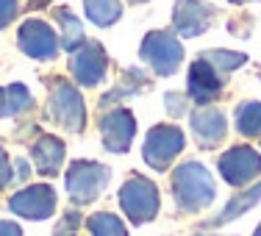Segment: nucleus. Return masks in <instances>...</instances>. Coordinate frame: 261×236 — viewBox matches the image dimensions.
<instances>
[{"label":"nucleus","mask_w":261,"mask_h":236,"mask_svg":"<svg viewBox=\"0 0 261 236\" xmlns=\"http://www.w3.org/2000/svg\"><path fill=\"white\" fill-rule=\"evenodd\" d=\"M86 228H89L92 236H128L122 220L117 214H111V211H97V214H92L89 220H86Z\"/></svg>","instance_id":"aec40b11"},{"label":"nucleus","mask_w":261,"mask_h":236,"mask_svg":"<svg viewBox=\"0 0 261 236\" xmlns=\"http://www.w3.org/2000/svg\"><path fill=\"white\" fill-rule=\"evenodd\" d=\"M172 195L181 211H200L214 200V178L197 161H186L172 175Z\"/></svg>","instance_id":"f257e3e1"},{"label":"nucleus","mask_w":261,"mask_h":236,"mask_svg":"<svg viewBox=\"0 0 261 236\" xmlns=\"http://www.w3.org/2000/svg\"><path fill=\"white\" fill-rule=\"evenodd\" d=\"M258 200H261V181H258L256 186H253V189H247V192H242V195H236L233 200L225 206V211H222V214L217 217V220H211L208 225H225V222H233L239 214L250 211Z\"/></svg>","instance_id":"f3484780"},{"label":"nucleus","mask_w":261,"mask_h":236,"mask_svg":"<svg viewBox=\"0 0 261 236\" xmlns=\"http://www.w3.org/2000/svg\"><path fill=\"white\" fill-rule=\"evenodd\" d=\"M9 208L14 214L25 217V220H47L56 211V192L53 186L39 183V186H28V189L17 192L9 200Z\"/></svg>","instance_id":"9d476101"},{"label":"nucleus","mask_w":261,"mask_h":236,"mask_svg":"<svg viewBox=\"0 0 261 236\" xmlns=\"http://www.w3.org/2000/svg\"><path fill=\"white\" fill-rule=\"evenodd\" d=\"M122 81H125V84H120L114 92H111V95H106V97H103V103H114L117 97H125L128 92H130V95H136V92L145 89V72H139V75L134 78V84H128V72H125V78H122Z\"/></svg>","instance_id":"5701e85b"},{"label":"nucleus","mask_w":261,"mask_h":236,"mask_svg":"<svg viewBox=\"0 0 261 236\" xmlns=\"http://www.w3.org/2000/svg\"><path fill=\"white\" fill-rule=\"evenodd\" d=\"M139 53H142V59L153 67V72H159V75H172V72L181 67V59H184L181 42L172 34H164V31L147 34L145 42H142V47H139Z\"/></svg>","instance_id":"39448f33"},{"label":"nucleus","mask_w":261,"mask_h":236,"mask_svg":"<svg viewBox=\"0 0 261 236\" xmlns=\"http://www.w3.org/2000/svg\"><path fill=\"white\" fill-rule=\"evenodd\" d=\"M11 181V167H9V159H6V153L0 150V189H6Z\"/></svg>","instance_id":"bb28decb"},{"label":"nucleus","mask_w":261,"mask_h":236,"mask_svg":"<svg viewBox=\"0 0 261 236\" xmlns=\"http://www.w3.org/2000/svg\"><path fill=\"white\" fill-rule=\"evenodd\" d=\"M256 236H261V225H258V228H256Z\"/></svg>","instance_id":"7c9ffc66"},{"label":"nucleus","mask_w":261,"mask_h":236,"mask_svg":"<svg viewBox=\"0 0 261 236\" xmlns=\"http://www.w3.org/2000/svg\"><path fill=\"white\" fill-rule=\"evenodd\" d=\"M84 11L95 25L106 28L120 20L122 6H120V0H84Z\"/></svg>","instance_id":"a211bd4d"},{"label":"nucleus","mask_w":261,"mask_h":236,"mask_svg":"<svg viewBox=\"0 0 261 236\" xmlns=\"http://www.w3.org/2000/svg\"><path fill=\"white\" fill-rule=\"evenodd\" d=\"M17 9H20V0H0V28H6L14 20Z\"/></svg>","instance_id":"393cba45"},{"label":"nucleus","mask_w":261,"mask_h":236,"mask_svg":"<svg viewBox=\"0 0 261 236\" xmlns=\"http://www.w3.org/2000/svg\"><path fill=\"white\" fill-rule=\"evenodd\" d=\"M50 111L59 125H64L67 131L78 134L86 125V109H84V97L72 84L67 81H53L50 84Z\"/></svg>","instance_id":"20e7f679"},{"label":"nucleus","mask_w":261,"mask_h":236,"mask_svg":"<svg viewBox=\"0 0 261 236\" xmlns=\"http://www.w3.org/2000/svg\"><path fill=\"white\" fill-rule=\"evenodd\" d=\"M130 3H145V0H130Z\"/></svg>","instance_id":"2f4dec72"},{"label":"nucleus","mask_w":261,"mask_h":236,"mask_svg":"<svg viewBox=\"0 0 261 236\" xmlns=\"http://www.w3.org/2000/svg\"><path fill=\"white\" fill-rule=\"evenodd\" d=\"M34 161L39 167V172L45 175H56L61 170V161H64V145H61L56 136H39V142L34 145Z\"/></svg>","instance_id":"2eb2a0df"},{"label":"nucleus","mask_w":261,"mask_h":236,"mask_svg":"<svg viewBox=\"0 0 261 236\" xmlns=\"http://www.w3.org/2000/svg\"><path fill=\"white\" fill-rule=\"evenodd\" d=\"M56 20L61 25V45H64V50H75V47L84 45V25H81V20L70 9H59Z\"/></svg>","instance_id":"6ab92c4d"},{"label":"nucleus","mask_w":261,"mask_h":236,"mask_svg":"<svg viewBox=\"0 0 261 236\" xmlns=\"http://www.w3.org/2000/svg\"><path fill=\"white\" fill-rule=\"evenodd\" d=\"M20 50L36 61H53L59 56V36L42 20H25L20 25Z\"/></svg>","instance_id":"0eeeda50"},{"label":"nucleus","mask_w":261,"mask_h":236,"mask_svg":"<svg viewBox=\"0 0 261 236\" xmlns=\"http://www.w3.org/2000/svg\"><path fill=\"white\" fill-rule=\"evenodd\" d=\"M211 17H214V9L203 0H178L175 9H172V22H175V31L181 36H200L203 31L211 25Z\"/></svg>","instance_id":"f8f14e48"},{"label":"nucleus","mask_w":261,"mask_h":236,"mask_svg":"<svg viewBox=\"0 0 261 236\" xmlns=\"http://www.w3.org/2000/svg\"><path fill=\"white\" fill-rule=\"evenodd\" d=\"M222 92V72H217L206 59H197L189 70V95L195 103L206 106Z\"/></svg>","instance_id":"ddd939ff"},{"label":"nucleus","mask_w":261,"mask_h":236,"mask_svg":"<svg viewBox=\"0 0 261 236\" xmlns=\"http://www.w3.org/2000/svg\"><path fill=\"white\" fill-rule=\"evenodd\" d=\"M34 106V97L22 84H11V86H0V117H11L28 111Z\"/></svg>","instance_id":"dca6fc26"},{"label":"nucleus","mask_w":261,"mask_h":236,"mask_svg":"<svg viewBox=\"0 0 261 236\" xmlns=\"http://www.w3.org/2000/svg\"><path fill=\"white\" fill-rule=\"evenodd\" d=\"M109 170L97 161H75L67 170V195L75 203H92L109 183Z\"/></svg>","instance_id":"7ed1b4c3"},{"label":"nucleus","mask_w":261,"mask_h":236,"mask_svg":"<svg viewBox=\"0 0 261 236\" xmlns=\"http://www.w3.org/2000/svg\"><path fill=\"white\" fill-rule=\"evenodd\" d=\"M236 131L245 136L261 134V103L247 100L236 109Z\"/></svg>","instance_id":"412c9836"},{"label":"nucleus","mask_w":261,"mask_h":236,"mask_svg":"<svg viewBox=\"0 0 261 236\" xmlns=\"http://www.w3.org/2000/svg\"><path fill=\"white\" fill-rule=\"evenodd\" d=\"M192 131H195V136L206 147H214L217 142H222V136L228 131L225 117H222V111L211 109V106H203V109L192 111Z\"/></svg>","instance_id":"4468645a"},{"label":"nucleus","mask_w":261,"mask_h":236,"mask_svg":"<svg viewBox=\"0 0 261 236\" xmlns=\"http://www.w3.org/2000/svg\"><path fill=\"white\" fill-rule=\"evenodd\" d=\"M14 167H17V175H20V178H25V175H28V161L17 159V161H14Z\"/></svg>","instance_id":"c85d7f7f"},{"label":"nucleus","mask_w":261,"mask_h":236,"mask_svg":"<svg viewBox=\"0 0 261 236\" xmlns=\"http://www.w3.org/2000/svg\"><path fill=\"white\" fill-rule=\"evenodd\" d=\"M106 70H109V59H106L103 45L84 42L81 47H75L70 61V72L81 86H97L106 78Z\"/></svg>","instance_id":"6e6552de"},{"label":"nucleus","mask_w":261,"mask_h":236,"mask_svg":"<svg viewBox=\"0 0 261 236\" xmlns=\"http://www.w3.org/2000/svg\"><path fill=\"white\" fill-rule=\"evenodd\" d=\"M167 111L170 114H175V117H181L184 111H186V106H184V95H175V92H167Z\"/></svg>","instance_id":"a878e982"},{"label":"nucleus","mask_w":261,"mask_h":236,"mask_svg":"<svg viewBox=\"0 0 261 236\" xmlns=\"http://www.w3.org/2000/svg\"><path fill=\"white\" fill-rule=\"evenodd\" d=\"M184 150V134L178 125H159L147 134L145 139V150L142 156L153 167V170L164 172L170 170V164L175 161V156Z\"/></svg>","instance_id":"423d86ee"},{"label":"nucleus","mask_w":261,"mask_h":236,"mask_svg":"<svg viewBox=\"0 0 261 236\" xmlns=\"http://www.w3.org/2000/svg\"><path fill=\"white\" fill-rule=\"evenodd\" d=\"M0 236H22V231H20V225H17V222L3 220V222H0Z\"/></svg>","instance_id":"cd10ccee"},{"label":"nucleus","mask_w":261,"mask_h":236,"mask_svg":"<svg viewBox=\"0 0 261 236\" xmlns=\"http://www.w3.org/2000/svg\"><path fill=\"white\" fill-rule=\"evenodd\" d=\"M258 172H261V153L253 150V147H245V145L231 147L220 159V175L231 186L250 183Z\"/></svg>","instance_id":"1a4fd4ad"},{"label":"nucleus","mask_w":261,"mask_h":236,"mask_svg":"<svg viewBox=\"0 0 261 236\" xmlns=\"http://www.w3.org/2000/svg\"><path fill=\"white\" fill-rule=\"evenodd\" d=\"M100 134H103V142L111 153H125L134 142V134H136V120L128 109H114L103 117L100 122Z\"/></svg>","instance_id":"9b49d317"},{"label":"nucleus","mask_w":261,"mask_h":236,"mask_svg":"<svg viewBox=\"0 0 261 236\" xmlns=\"http://www.w3.org/2000/svg\"><path fill=\"white\" fill-rule=\"evenodd\" d=\"M203 59H206L217 72L225 75V72L239 70V67L247 61V56L245 53H233V50H206V53H203Z\"/></svg>","instance_id":"4be33fe9"},{"label":"nucleus","mask_w":261,"mask_h":236,"mask_svg":"<svg viewBox=\"0 0 261 236\" xmlns=\"http://www.w3.org/2000/svg\"><path fill=\"white\" fill-rule=\"evenodd\" d=\"M120 206L136 225L150 222L159 214V189L145 175H130L120 189Z\"/></svg>","instance_id":"f03ea898"},{"label":"nucleus","mask_w":261,"mask_h":236,"mask_svg":"<svg viewBox=\"0 0 261 236\" xmlns=\"http://www.w3.org/2000/svg\"><path fill=\"white\" fill-rule=\"evenodd\" d=\"M231 3H247V0H231Z\"/></svg>","instance_id":"c756f323"},{"label":"nucleus","mask_w":261,"mask_h":236,"mask_svg":"<svg viewBox=\"0 0 261 236\" xmlns=\"http://www.w3.org/2000/svg\"><path fill=\"white\" fill-rule=\"evenodd\" d=\"M78 225H81V217L72 211V214H67L64 220L59 222V228H56V236H78Z\"/></svg>","instance_id":"b1692460"}]
</instances>
